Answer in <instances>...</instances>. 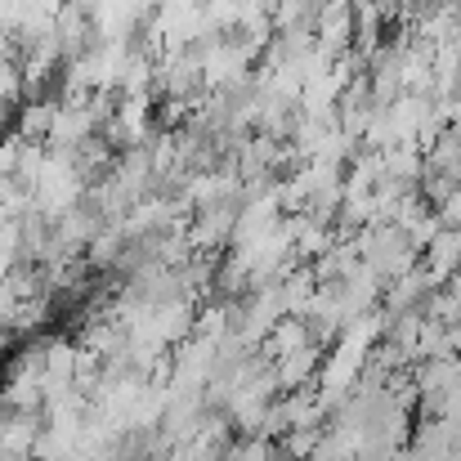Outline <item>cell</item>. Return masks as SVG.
<instances>
[{"instance_id":"obj_1","label":"cell","mask_w":461,"mask_h":461,"mask_svg":"<svg viewBox=\"0 0 461 461\" xmlns=\"http://www.w3.org/2000/svg\"><path fill=\"white\" fill-rule=\"evenodd\" d=\"M59 113H63V104H59V99H41V104H18V122H14V135H18V140H27V144H50Z\"/></svg>"}]
</instances>
